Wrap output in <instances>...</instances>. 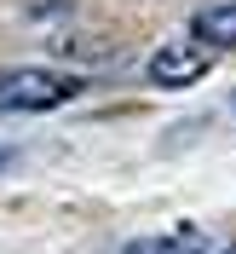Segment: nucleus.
<instances>
[{
  "label": "nucleus",
  "instance_id": "obj_1",
  "mask_svg": "<svg viewBox=\"0 0 236 254\" xmlns=\"http://www.w3.org/2000/svg\"><path fill=\"white\" fill-rule=\"evenodd\" d=\"M81 93V75H63V69H6L0 75V110L6 116H41L58 110Z\"/></svg>",
  "mask_w": 236,
  "mask_h": 254
},
{
  "label": "nucleus",
  "instance_id": "obj_2",
  "mask_svg": "<svg viewBox=\"0 0 236 254\" xmlns=\"http://www.w3.org/2000/svg\"><path fill=\"white\" fill-rule=\"evenodd\" d=\"M213 64H207V47L202 41H167V47H156V58H150V81L156 87H190V81H202Z\"/></svg>",
  "mask_w": 236,
  "mask_h": 254
},
{
  "label": "nucleus",
  "instance_id": "obj_3",
  "mask_svg": "<svg viewBox=\"0 0 236 254\" xmlns=\"http://www.w3.org/2000/svg\"><path fill=\"white\" fill-rule=\"evenodd\" d=\"M190 41H202L207 52H236V0H219V6L196 12Z\"/></svg>",
  "mask_w": 236,
  "mask_h": 254
},
{
  "label": "nucleus",
  "instance_id": "obj_4",
  "mask_svg": "<svg viewBox=\"0 0 236 254\" xmlns=\"http://www.w3.org/2000/svg\"><path fill=\"white\" fill-rule=\"evenodd\" d=\"M121 254H207V243H202V231H196V225H179V231H161V237L127 243Z\"/></svg>",
  "mask_w": 236,
  "mask_h": 254
},
{
  "label": "nucleus",
  "instance_id": "obj_5",
  "mask_svg": "<svg viewBox=\"0 0 236 254\" xmlns=\"http://www.w3.org/2000/svg\"><path fill=\"white\" fill-rule=\"evenodd\" d=\"M12 162H17V150H12V144H0V174H6Z\"/></svg>",
  "mask_w": 236,
  "mask_h": 254
},
{
  "label": "nucleus",
  "instance_id": "obj_6",
  "mask_svg": "<svg viewBox=\"0 0 236 254\" xmlns=\"http://www.w3.org/2000/svg\"><path fill=\"white\" fill-rule=\"evenodd\" d=\"M231 110H236V98H231Z\"/></svg>",
  "mask_w": 236,
  "mask_h": 254
},
{
  "label": "nucleus",
  "instance_id": "obj_7",
  "mask_svg": "<svg viewBox=\"0 0 236 254\" xmlns=\"http://www.w3.org/2000/svg\"><path fill=\"white\" fill-rule=\"evenodd\" d=\"M225 254H236V249H225Z\"/></svg>",
  "mask_w": 236,
  "mask_h": 254
}]
</instances>
